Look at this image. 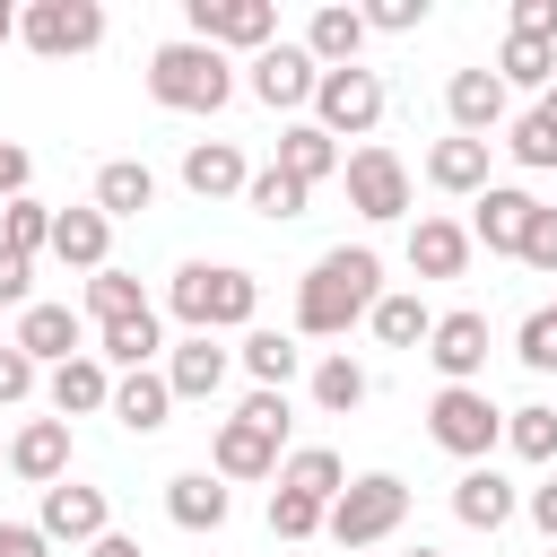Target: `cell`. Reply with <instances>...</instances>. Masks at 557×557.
Masks as SVG:
<instances>
[{
  "label": "cell",
  "mask_w": 557,
  "mask_h": 557,
  "mask_svg": "<svg viewBox=\"0 0 557 557\" xmlns=\"http://www.w3.org/2000/svg\"><path fill=\"white\" fill-rule=\"evenodd\" d=\"M9 35H17V9H9V0H0V44H9Z\"/></svg>",
  "instance_id": "obj_54"
},
{
  "label": "cell",
  "mask_w": 557,
  "mask_h": 557,
  "mask_svg": "<svg viewBox=\"0 0 557 557\" xmlns=\"http://www.w3.org/2000/svg\"><path fill=\"white\" fill-rule=\"evenodd\" d=\"M17 191H26V148L0 139V200H17Z\"/></svg>",
  "instance_id": "obj_51"
},
{
  "label": "cell",
  "mask_w": 557,
  "mask_h": 557,
  "mask_svg": "<svg viewBox=\"0 0 557 557\" xmlns=\"http://www.w3.org/2000/svg\"><path fill=\"white\" fill-rule=\"evenodd\" d=\"M52 540L35 531V522H0V557H44Z\"/></svg>",
  "instance_id": "obj_49"
},
{
  "label": "cell",
  "mask_w": 557,
  "mask_h": 557,
  "mask_svg": "<svg viewBox=\"0 0 557 557\" xmlns=\"http://www.w3.org/2000/svg\"><path fill=\"white\" fill-rule=\"evenodd\" d=\"M104 409H113L131 435H157V426H165V409H174V392H165V374H148V366H139V374H122V383H113V400H104Z\"/></svg>",
  "instance_id": "obj_25"
},
{
  "label": "cell",
  "mask_w": 557,
  "mask_h": 557,
  "mask_svg": "<svg viewBox=\"0 0 557 557\" xmlns=\"http://www.w3.org/2000/svg\"><path fill=\"white\" fill-rule=\"evenodd\" d=\"M157 348H165V339H157V313H131V322H104V357H113V366H131V374H139V366H148Z\"/></svg>",
  "instance_id": "obj_39"
},
{
  "label": "cell",
  "mask_w": 557,
  "mask_h": 557,
  "mask_svg": "<svg viewBox=\"0 0 557 557\" xmlns=\"http://www.w3.org/2000/svg\"><path fill=\"white\" fill-rule=\"evenodd\" d=\"M209 461H218V479H270L278 470V435H261L252 418H226L218 444H209Z\"/></svg>",
  "instance_id": "obj_18"
},
{
  "label": "cell",
  "mask_w": 557,
  "mask_h": 557,
  "mask_svg": "<svg viewBox=\"0 0 557 557\" xmlns=\"http://www.w3.org/2000/svg\"><path fill=\"white\" fill-rule=\"evenodd\" d=\"M313 52L305 44H270V52H252V96L270 104V113H296V104H313Z\"/></svg>",
  "instance_id": "obj_10"
},
{
  "label": "cell",
  "mask_w": 557,
  "mask_h": 557,
  "mask_svg": "<svg viewBox=\"0 0 557 557\" xmlns=\"http://www.w3.org/2000/svg\"><path fill=\"white\" fill-rule=\"evenodd\" d=\"M505 148H513V157H522V165H557V131H548V122H540V113H522V122H513V139H505Z\"/></svg>",
  "instance_id": "obj_42"
},
{
  "label": "cell",
  "mask_w": 557,
  "mask_h": 557,
  "mask_svg": "<svg viewBox=\"0 0 557 557\" xmlns=\"http://www.w3.org/2000/svg\"><path fill=\"white\" fill-rule=\"evenodd\" d=\"M496 78H505V87H557V44L505 35V52H496Z\"/></svg>",
  "instance_id": "obj_32"
},
{
  "label": "cell",
  "mask_w": 557,
  "mask_h": 557,
  "mask_svg": "<svg viewBox=\"0 0 557 557\" xmlns=\"http://www.w3.org/2000/svg\"><path fill=\"white\" fill-rule=\"evenodd\" d=\"M461 261H470V226H453V218H418L409 226V270L418 278H461Z\"/></svg>",
  "instance_id": "obj_21"
},
{
  "label": "cell",
  "mask_w": 557,
  "mask_h": 557,
  "mask_svg": "<svg viewBox=\"0 0 557 557\" xmlns=\"http://www.w3.org/2000/svg\"><path fill=\"white\" fill-rule=\"evenodd\" d=\"M513 357H522L531 374H548V366H557V313H548V305H540V313L513 331Z\"/></svg>",
  "instance_id": "obj_41"
},
{
  "label": "cell",
  "mask_w": 557,
  "mask_h": 557,
  "mask_svg": "<svg viewBox=\"0 0 557 557\" xmlns=\"http://www.w3.org/2000/svg\"><path fill=\"white\" fill-rule=\"evenodd\" d=\"M426 183H435V191L479 200V191H487V139H461V131H453V139H435V148H426Z\"/></svg>",
  "instance_id": "obj_20"
},
{
  "label": "cell",
  "mask_w": 557,
  "mask_h": 557,
  "mask_svg": "<svg viewBox=\"0 0 557 557\" xmlns=\"http://www.w3.org/2000/svg\"><path fill=\"white\" fill-rule=\"evenodd\" d=\"M26 392H35V357L9 339V348H0V409H9V400H26Z\"/></svg>",
  "instance_id": "obj_44"
},
{
  "label": "cell",
  "mask_w": 557,
  "mask_h": 557,
  "mask_svg": "<svg viewBox=\"0 0 557 557\" xmlns=\"http://www.w3.org/2000/svg\"><path fill=\"white\" fill-rule=\"evenodd\" d=\"M296 366H305V348H296L287 331H244V374H252L261 392H287Z\"/></svg>",
  "instance_id": "obj_30"
},
{
  "label": "cell",
  "mask_w": 557,
  "mask_h": 557,
  "mask_svg": "<svg viewBox=\"0 0 557 557\" xmlns=\"http://www.w3.org/2000/svg\"><path fill=\"white\" fill-rule=\"evenodd\" d=\"M244 200H252V209H261L270 226H287V218H305V200H313V191H305V183H287L278 165H261V174L244 183Z\"/></svg>",
  "instance_id": "obj_35"
},
{
  "label": "cell",
  "mask_w": 557,
  "mask_h": 557,
  "mask_svg": "<svg viewBox=\"0 0 557 557\" xmlns=\"http://www.w3.org/2000/svg\"><path fill=\"white\" fill-rule=\"evenodd\" d=\"M9 470L35 479V487H61L70 479V418H26L9 435Z\"/></svg>",
  "instance_id": "obj_12"
},
{
  "label": "cell",
  "mask_w": 557,
  "mask_h": 557,
  "mask_svg": "<svg viewBox=\"0 0 557 557\" xmlns=\"http://www.w3.org/2000/svg\"><path fill=\"white\" fill-rule=\"evenodd\" d=\"M270 531H278V540H313V531H322V505L296 496V487H270Z\"/></svg>",
  "instance_id": "obj_40"
},
{
  "label": "cell",
  "mask_w": 557,
  "mask_h": 557,
  "mask_svg": "<svg viewBox=\"0 0 557 557\" xmlns=\"http://www.w3.org/2000/svg\"><path fill=\"white\" fill-rule=\"evenodd\" d=\"M305 52H313V70H357V52H366V9H313Z\"/></svg>",
  "instance_id": "obj_19"
},
{
  "label": "cell",
  "mask_w": 557,
  "mask_h": 557,
  "mask_svg": "<svg viewBox=\"0 0 557 557\" xmlns=\"http://www.w3.org/2000/svg\"><path fill=\"white\" fill-rule=\"evenodd\" d=\"M278 487H296V496H313V505H331L339 487H348V470H339V453L331 444H305L287 470H278Z\"/></svg>",
  "instance_id": "obj_31"
},
{
  "label": "cell",
  "mask_w": 557,
  "mask_h": 557,
  "mask_svg": "<svg viewBox=\"0 0 557 557\" xmlns=\"http://www.w3.org/2000/svg\"><path fill=\"white\" fill-rule=\"evenodd\" d=\"M505 444L522 453V461H557V409H505Z\"/></svg>",
  "instance_id": "obj_38"
},
{
  "label": "cell",
  "mask_w": 557,
  "mask_h": 557,
  "mask_svg": "<svg viewBox=\"0 0 557 557\" xmlns=\"http://www.w3.org/2000/svg\"><path fill=\"white\" fill-rule=\"evenodd\" d=\"M331 165H339V139H331V131H313V122H287V131H278V174H287V183L313 191Z\"/></svg>",
  "instance_id": "obj_23"
},
{
  "label": "cell",
  "mask_w": 557,
  "mask_h": 557,
  "mask_svg": "<svg viewBox=\"0 0 557 557\" xmlns=\"http://www.w3.org/2000/svg\"><path fill=\"white\" fill-rule=\"evenodd\" d=\"M453 513H461L470 531H496V522L513 513V487H505V479H496L487 461H470V470L453 479Z\"/></svg>",
  "instance_id": "obj_26"
},
{
  "label": "cell",
  "mask_w": 557,
  "mask_h": 557,
  "mask_svg": "<svg viewBox=\"0 0 557 557\" xmlns=\"http://www.w3.org/2000/svg\"><path fill=\"white\" fill-rule=\"evenodd\" d=\"M348 209L357 218H409V165L392 157V148H357L348 157Z\"/></svg>",
  "instance_id": "obj_9"
},
{
  "label": "cell",
  "mask_w": 557,
  "mask_h": 557,
  "mask_svg": "<svg viewBox=\"0 0 557 557\" xmlns=\"http://www.w3.org/2000/svg\"><path fill=\"white\" fill-rule=\"evenodd\" d=\"M426 435H435L453 461H487L496 435H505V409H496L479 383H444V392L426 400Z\"/></svg>",
  "instance_id": "obj_5"
},
{
  "label": "cell",
  "mask_w": 557,
  "mask_h": 557,
  "mask_svg": "<svg viewBox=\"0 0 557 557\" xmlns=\"http://www.w3.org/2000/svg\"><path fill=\"white\" fill-rule=\"evenodd\" d=\"M366 26H383V35H409V26H426V0H374V9H366Z\"/></svg>",
  "instance_id": "obj_45"
},
{
  "label": "cell",
  "mask_w": 557,
  "mask_h": 557,
  "mask_svg": "<svg viewBox=\"0 0 557 557\" xmlns=\"http://www.w3.org/2000/svg\"><path fill=\"white\" fill-rule=\"evenodd\" d=\"M374 122H383V78H374V70H322V78H313V131L366 139Z\"/></svg>",
  "instance_id": "obj_7"
},
{
  "label": "cell",
  "mask_w": 557,
  "mask_h": 557,
  "mask_svg": "<svg viewBox=\"0 0 557 557\" xmlns=\"http://www.w3.org/2000/svg\"><path fill=\"white\" fill-rule=\"evenodd\" d=\"M87 313L96 322H131V313H148V296H139V278H122L104 261V270H87Z\"/></svg>",
  "instance_id": "obj_34"
},
{
  "label": "cell",
  "mask_w": 557,
  "mask_h": 557,
  "mask_svg": "<svg viewBox=\"0 0 557 557\" xmlns=\"http://www.w3.org/2000/svg\"><path fill=\"white\" fill-rule=\"evenodd\" d=\"M0 244H9V252H26V261H35V252H44V244H52V209H44V200H26V191H17V200H9V209H0Z\"/></svg>",
  "instance_id": "obj_36"
},
{
  "label": "cell",
  "mask_w": 557,
  "mask_h": 557,
  "mask_svg": "<svg viewBox=\"0 0 557 557\" xmlns=\"http://www.w3.org/2000/svg\"><path fill=\"white\" fill-rule=\"evenodd\" d=\"M548 313H557V305H548Z\"/></svg>",
  "instance_id": "obj_56"
},
{
  "label": "cell",
  "mask_w": 557,
  "mask_h": 557,
  "mask_svg": "<svg viewBox=\"0 0 557 557\" xmlns=\"http://www.w3.org/2000/svg\"><path fill=\"white\" fill-rule=\"evenodd\" d=\"M313 400H322L331 418H348V409L366 400V366H357V357H322V366H313Z\"/></svg>",
  "instance_id": "obj_37"
},
{
  "label": "cell",
  "mask_w": 557,
  "mask_h": 557,
  "mask_svg": "<svg viewBox=\"0 0 557 557\" xmlns=\"http://www.w3.org/2000/svg\"><path fill=\"white\" fill-rule=\"evenodd\" d=\"M409 557H444V548H409Z\"/></svg>",
  "instance_id": "obj_55"
},
{
  "label": "cell",
  "mask_w": 557,
  "mask_h": 557,
  "mask_svg": "<svg viewBox=\"0 0 557 557\" xmlns=\"http://www.w3.org/2000/svg\"><path fill=\"white\" fill-rule=\"evenodd\" d=\"M400 513H409V487H400L392 470H366V479H348V487L322 505V531L357 557V548H374L383 531H400Z\"/></svg>",
  "instance_id": "obj_4"
},
{
  "label": "cell",
  "mask_w": 557,
  "mask_h": 557,
  "mask_svg": "<svg viewBox=\"0 0 557 557\" xmlns=\"http://www.w3.org/2000/svg\"><path fill=\"white\" fill-rule=\"evenodd\" d=\"M531 522H540V531H548V548H557V479H540V487H531Z\"/></svg>",
  "instance_id": "obj_50"
},
{
  "label": "cell",
  "mask_w": 557,
  "mask_h": 557,
  "mask_svg": "<svg viewBox=\"0 0 557 557\" xmlns=\"http://www.w3.org/2000/svg\"><path fill=\"white\" fill-rule=\"evenodd\" d=\"M165 305H174L191 331H244L252 305H261V278L235 270V261H183L174 287H165Z\"/></svg>",
  "instance_id": "obj_2"
},
{
  "label": "cell",
  "mask_w": 557,
  "mask_h": 557,
  "mask_svg": "<svg viewBox=\"0 0 557 557\" xmlns=\"http://www.w3.org/2000/svg\"><path fill=\"white\" fill-rule=\"evenodd\" d=\"M104 244H113V218L104 209H52V252L70 270H104Z\"/></svg>",
  "instance_id": "obj_22"
},
{
  "label": "cell",
  "mask_w": 557,
  "mask_h": 557,
  "mask_svg": "<svg viewBox=\"0 0 557 557\" xmlns=\"http://www.w3.org/2000/svg\"><path fill=\"white\" fill-rule=\"evenodd\" d=\"M426 357H435V374L444 383H470L479 366H487V313H435V331H426Z\"/></svg>",
  "instance_id": "obj_11"
},
{
  "label": "cell",
  "mask_w": 557,
  "mask_h": 557,
  "mask_svg": "<svg viewBox=\"0 0 557 557\" xmlns=\"http://www.w3.org/2000/svg\"><path fill=\"white\" fill-rule=\"evenodd\" d=\"M366 322H374V339H383V348H418V339L435 331V313H426L418 296H374V313H366Z\"/></svg>",
  "instance_id": "obj_33"
},
{
  "label": "cell",
  "mask_w": 557,
  "mask_h": 557,
  "mask_svg": "<svg viewBox=\"0 0 557 557\" xmlns=\"http://www.w3.org/2000/svg\"><path fill=\"white\" fill-rule=\"evenodd\" d=\"M444 113H453V131H461V139H487V131L505 122V78H496V70H453Z\"/></svg>",
  "instance_id": "obj_14"
},
{
  "label": "cell",
  "mask_w": 557,
  "mask_h": 557,
  "mask_svg": "<svg viewBox=\"0 0 557 557\" xmlns=\"http://www.w3.org/2000/svg\"><path fill=\"white\" fill-rule=\"evenodd\" d=\"M87 557H148L131 531H104V540H87Z\"/></svg>",
  "instance_id": "obj_52"
},
{
  "label": "cell",
  "mask_w": 557,
  "mask_h": 557,
  "mask_svg": "<svg viewBox=\"0 0 557 557\" xmlns=\"http://www.w3.org/2000/svg\"><path fill=\"white\" fill-rule=\"evenodd\" d=\"M44 540H104L113 522H104V487H78V479H61V487H44V522H35Z\"/></svg>",
  "instance_id": "obj_17"
},
{
  "label": "cell",
  "mask_w": 557,
  "mask_h": 557,
  "mask_svg": "<svg viewBox=\"0 0 557 557\" xmlns=\"http://www.w3.org/2000/svg\"><path fill=\"white\" fill-rule=\"evenodd\" d=\"M513 35H531V44H557V0H513Z\"/></svg>",
  "instance_id": "obj_46"
},
{
  "label": "cell",
  "mask_w": 557,
  "mask_h": 557,
  "mask_svg": "<svg viewBox=\"0 0 557 557\" xmlns=\"http://www.w3.org/2000/svg\"><path fill=\"white\" fill-rule=\"evenodd\" d=\"M522 261H531V270H557V209H531V226H522Z\"/></svg>",
  "instance_id": "obj_43"
},
{
  "label": "cell",
  "mask_w": 557,
  "mask_h": 557,
  "mask_svg": "<svg viewBox=\"0 0 557 557\" xmlns=\"http://www.w3.org/2000/svg\"><path fill=\"white\" fill-rule=\"evenodd\" d=\"M17 348L70 366V357H78V313H70V305H26V313H17Z\"/></svg>",
  "instance_id": "obj_24"
},
{
  "label": "cell",
  "mask_w": 557,
  "mask_h": 557,
  "mask_svg": "<svg viewBox=\"0 0 557 557\" xmlns=\"http://www.w3.org/2000/svg\"><path fill=\"white\" fill-rule=\"evenodd\" d=\"M226 366H235V357H226L209 331H191V339H174V348H165V392H174V400H218Z\"/></svg>",
  "instance_id": "obj_13"
},
{
  "label": "cell",
  "mask_w": 557,
  "mask_h": 557,
  "mask_svg": "<svg viewBox=\"0 0 557 557\" xmlns=\"http://www.w3.org/2000/svg\"><path fill=\"white\" fill-rule=\"evenodd\" d=\"M374 296H383V261L366 244H331L296 287V331L305 339H339L357 313H374Z\"/></svg>",
  "instance_id": "obj_1"
},
{
  "label": "cell",
  "mask_w": 557,
  "mask_h": 557,
  "mask_svg": "<svg viewBox=\"0 0 557 557\" xmlns=\"http://www.w3.org/2000/svg\"><path fill=\"white\" fill-rule=\"evenodd\" d=\"M235 418H252L261 435H287V392H252V400H244Z\"/></svg>",
  "instance_id": "obj_48"
},
{
  "label": "cell",
  "mask_w": 557,
  "mask_h": 557,
  "mask_svg": "<svg viewBox=\"0 0 557 557\" xmlns=\"http://www.w3.org/2000/svg\"><path fill=\"white\" fill-rule=\"evenodd\" d=\"M183 17H191V44H209V52H270V35H278L270 0H183Z\"/></svg>",
  "instance_id": "obj_6"
},
{
  "label": "cell",
  "mask_w": 557,
  "mask_h": 557,
  "mask_svg": "<svg viewBox=\"0 0 557 557\" xmlns=\"http://www.w3.org/2000/svg\"><path fill=\"white\" fill-rule=\"evenodd\" d=\"M531 113H540V122H548V131H557V87H548V96H540V104H531Z\"/></svg>",
  "instance_id": "obj_53"
},
{
  "label": "cell",
  "mask_w": 557,
  "mask_h": 557,
  "mask_svg": "<svg viewBox=\"0 0 557 557\" xmlns=\"http://www.w3.org/2000/svg\"><path fill=\"white\" fill-rule=\"evenodd\" d=\"M148 200H157V174H148L139 157H113V165L96 174V209H104V218H139Z\"/></svg>",
  "instance_id": "obj_28"
},
{
  "label": "cell",
  "mask_w": 557,
  "mask_h": 557,
  "mask_svg": "<svg viewBox=\"0 0 557 557\" xmlns=\"http://www.w3.org/2000/svg\"><path fill=\"white\" fill-rule=\"evenodd\" d=\"M148 96L165 104V113H218L226 96H235V70H226V52H209V44H157L148 52Z\"/></svg>",
  "instance_id": "obj_3"
},
{
  "label": "cell",
  "mask_w": 557,
  "mask_h": 557,
  "mask_svg": "<svg viewBox=\"0 0 557 557\" xmlns=\"http://www.w3.org/2000/svg\"><path fill=\"white\" fill-rule=\"evenodd\" d=\"M17 35L44 61H70V52H96L104 44V9L96 0H35V9H17Z\"/></svg>",
  "instance_id": "obj_8"
},
{
  "label": "cell",
  "mask_w": 557,
  "mask_h": 557,
  "mask_svg": "<svg viewBox=\"0 0 557 557\" xmlns=\"http://www.w3.org/2000/svg\"><path fill=\"white\" fill-rule=\"evenodd\" d=\"M0 453H9V444H0Z\"/></svg>",
  "instance_id": "obj_57"
},
{
  "label": "cell",
  "mask_w": 557,
  "mask_h": 557,
  "mask_svg": "<svg viewBox=\"0 0 557 557\" xmlns=\"http://www.w3.org/2000/svg\"><path fill=\"white\" fill-rule=\"evenodd\" d=\"M104 400H113V374H104L96 357L52 366V409H61V418H87V409H104Z\"/></svg>",
  "instance_id": "obj_29"
},
{
  "label": "cell",
  "mask_w": 557,
  "mask_h": 557,
  "mask_svg": "<svg viewBox=\"0 0 557 557\" xmlns=\"http://www.w3.org/2000/svg\"><path fill=\"white\" fill-rule=\"evenodd\" d=\"M244 183H252V165H244L235 139H191V148H183V191H191V200H226V191H244Z\"/></svg>",
  "instance_id": "obj_15"
},
{
  "label": "cell",
  "mask_w": 557,
  "mask_h": 557,
  "mask_svg": "<svg viewBox=\"0 0 557 557\" xmlns=\"http://www.w3.org/2000/svg\"><path fill=\"white\" fill-rule=\"evenodd\" d=\"M165 513H174L183 531H218V522H226V487H218L209 470H183V479H165Z\"/></svg>",
  "instance_id": "obj_27"
},
{
  "label": "cell",
  "mask_w": 557,
  "mask_h": 557,
  "mask_svg": "<svg viewBox=\"0 0 557 557\" xmlns=\"http://www.w3.org/2000/svg\"><path fill=\"white\" fill-rule=\"evenodd\" d=\"M531 191H513V183H487L479 200H470V235L487 244V252H522V226H531Z\"/></svg>",
  "instance_id": "obj_16"
},
{
  "label": "cell",
  "mask_w": 557,
  "mask_h": 557,
  "mask_svg": "<svg viewBox=\"0 0 557 557\" xmlns=\"http://www.w3.org/2000/svg\"><path fill=\"white\" fill-rule=\"evenodd\" d=\"M26 287H35V261L0 244V305H17V313H26Z\"/></svg>",
  "instance_id": "obj_47"
}]
</instances>
